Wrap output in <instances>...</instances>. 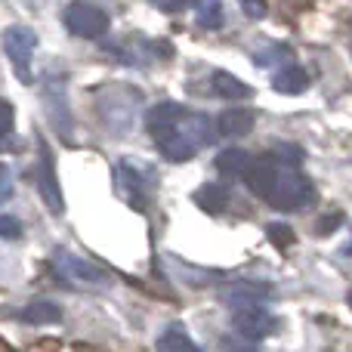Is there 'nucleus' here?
<instances>
[{
    "instance_id": "nucleus-9",
    "label": "nucleus",
    "mask_w": 352,
    "mask_h": 352,
    "mask_svg": "<svg viewBox=\"0 0 352 352\" xmlns=\"http://www.w3.org/2000/svg\"><path fill=\"white\" fill-rule=\"evenodd\" d=\"M186 115V109L176 102H161L155 105V109H148L146 115V130L155 136V140H161V136H167L170 130L179 124V118Z\"/></svg>"
},
{
    "instance_id": "nucleus-8",
    "label": "nucleus",
    "mask_w": 352,
    "mask_h": 352,
    "mask_svg": "<svg viewBox=\"0 0 352 352\" xmlns=\"http://www.w3.org/2000/svg\"><path fill=\"white\" fill-rule=\"evenodd\" d=\"M219 297H223L232 309H248V306H263L272 297V291H269L266 285H248V281H241V285H229Z\"/></svg>"
},
{
    "instance_id": "nucleus-22",
    "label": "nucleus",
    "mask_w": 352,
    "mask_h": 352,
    "mask_svg": "<svg viewBox=\"0 0 352 352\" xmlns=\"http://www.w3.org/2000/svg\"><path fill=\"white\" fill-rule=\"evenodd\" d=\"M272 155L281 161V164H291V167H300V164H303V158H306L303 148H300V146H287V142L275 146V148H272Z\"/></svg>"
},
{
    "instance_id": "nucleus-20",
    "label": "nucleus",
    "mask_w": 352,
    "mask_h": 352,
    "mask_svg": "<svg viewBox=\"0 0 352 352\" xmlns=\"http://www.w3.org/2000/svg\"><path fill=\"white\" fill-rule=\"evenodd\" d=\"M198 25L204 31L223 28V3L219 0H198Z\"/></svg>"
},
{
    "instance_id": "nucleus-16",
    "label": "nucleus",
    "mask_w": 352,
    "mask_h": 352,
    "mask_svg": "<svg viewBox=\"0 0 352 352\" xmlns=\"http://www.w3.org/2000/svg\"><path fill=\"white\" fill-rule=\"evenodd\" d=\"M43 102H47V109H50V118H53V124H56V130H59L62 136H68L72 130L62 124V115L68 118V99H65V93H62V87H47L43 90ZM72 121V118H68Z\"/></svg>"
},
{
    "instance_id": "nucleus-7",
    "label": "nucleus",
    "mask_w": 352,
    "mask_h": 352,
    "mask_svg": "<svg viewBox=\"0 0 352 352\" xmlns=\"http://www.w3.org/2000/svg\"><path fill=\"white\" fill-rule=\"evenodd\" d=\"M232 328L248 340H263L275 331V316L266 306H248V309H235L232 312Z\"/></svg>"
},
{
    "instance_id": "nucleus-17",
    "label": "nucleus",
    "mask_w": 352,
    "mask_h": 352,
    "mask_svg": "<svg viewBox=\"0 0 352 352\" xmlns=\"http://www.w3.org/2000/svg\"><path fill=\"white\" fill-rule=\"evenodd\" d=\"M250 155L244 148H226V152L217 155V170L226 173V176H244L250 167Z\"/></svg>"
},
{
    "instance_id": "nucleus-29",
    "label": "nucleus",
    "mask_w": 352,
    "mask_h": 352,
    "mask_svg": "<svg viewBox=\"0 0 352 352\" xmlns=\"http://www.w3.org/2000/svg\"><path fill=\"white\" fill-rule=\"evenodd\" d=\"M346 303H349V309H352V291L346 294Z\"/></svg>"
},
{
    "instance_id": "nucleus-25",
    "label": "nucleus",
    "mask_w": 352,
    "mask_h": 352,
    "mask_svg": "<svg viewBox=\"0 0 352 352\" xmlns=\"http://www.w3.org/2000/svg\"><path fill=\"white\" fill-rule=\"evenodd\" d=\"M10 198H12V173L6 164H0V204H6Z\"/></svg>"
},
{
    "instance_id": "nucleus-2",
    "label": "nucleus",
    "mask_w": 352,
    "mask_h": 352,
    "mask_svg": "<svg viewBox=\"0 0 352 352\" xmlns=\"http://www.w3.org/2000/svg\"><path fill=\"white\" fill-rule=\"evenodd\" d=\"M155 182V173L152 167H146V161H118L115 164V188L127 204L133 207H146L148 201V188Z\"/></svg>"
},
{
    "instance_id": "nucleus-13",
    "label": "nucleus",
    "mask_w": 352,
    "mask_h": 352,
    "mask_svg": "<svg viewBox=\"0 0 352 352\" xmlns=\"http://www.w3.org/2000/svg\"><path fill=\"white\" fill-rule=\"evenodd\" d=\"M210 87H213V93H217V96H223V99H235V102H238V99H250V96H254L250 84L238 80L235 74H229V72H213Z\"/></svg>"
},
{
    "instance_id": "nucleus-27",
    "label": "nucleus",
    "mask_w": 352,
    "mask_h": 352,
    "mask_svg": "<svg viewBox=\"0 0 352 352\" xmlns=\"http://www.w3.org/2000/svg\"><path fill=\"white\" fill-rule=\"evenodd\" d=\"M158 10H164V12H182V10H188L192 3H198V0H152Z\"/></svg>"
},
{
    "instance_id": "nucleus-14",
    "label": "nucleus",
    "mask_w": 352,
    "mask_h": 352,
    "mask_svg": "<svg viewBox=\"0 0 352 352\" xmlns=\"http://www.w3.org/2000/svg\"><path fill=\"white\" fill-rule=\"evenodd\" d=\"M19 318L28 324H59L62 309L56 303H50V300H34V303H28L22 312H19Z\"/></svg>"
},
{
    "instance_id": "nucleus-4",
    "label": "nucleus",
    "mask_w": 352,
    "mask_h": 352,
    "mask_svg": "<svg viewBox=\"0 0 352 352\" xmlns=\"http://www.w3.org/2000/svg\"><path fill=\"white\" fill-rule=\"evenodd\" d=\"M53 272L59 275V281H65V285L74 287V291H87V287H102L105 281H109V275H105L102 269L96 266V263L80 260V256L65 254V250H59V254L53 256Z\"/></svg>"
},
{
    "instance_id": "nucleus-12",
    "label": "nucleus",
    "mask_w": 352,
    "mask_h": 352,
    "mask_svg": "<svg viewBox=\"0 0 352 352\" xmlns=\"http://www.w3.org/2000/svg\"><path fill=\"white\" fill-rule=\"evenodd\" d=\"M155 142H158V152L164 155L167 161H173V164L188 161V158L198 155V146H192V142H188L182 133H176V130H170L167 136H161V140H155Z\"/></svg>"
},
{
    "instance_id": "nucleus-19",
    "label": "nucleus",
    "mask_w": 352,
    "mask_h": 352,
    "mask_svg": "<svg viewBox=\"0 0 352 352\" xmlns=\"http://www.w3.org/2000/svg\"><path fill=\"white\" fill-rule=\"evenodd\" d=\"M12 124H16V111L6 99H0V152H12L19 148L16 136H12Z\"/></svg>"
},
{
    "instance_id": "nucleus-1",
    "label": "nucleus",
    "mask_w": 352,
    "mask_h": 352,
    "mask_svg": "<svg viewBox=\"0 0 352 352\" xmlns=\"http://www.w3.org/2000/svg\"><path fill=\"white\" fill-rule=\"evenodd\" d=\"M244 182H248L250 192L260 195L275 210H297V207H306L316 198L312 179H306L300 167L281 164L272 152L250 161L248 173H244Z\"/></svg>"
},
{
    "instance_id": "nucleus-11",
    "label": "nucleus",
    "mask_w": 352,
    "mask_h": 352,
    "mask_svg": "<svg viewBox=\"0 0 352 352\" xmlns=\"http://www.w3.org/2000/svg\"><path fill=\"white\" fill-rule=\"evenodd\" d=\"M306 87H309V74L300 65H285L281 72L272 74V90L285 93V96H300V93H306Z\"/></svg>"
},
{
    "instance_id": "nucleus-28",
    "label": "nucleus",
    "mask_w": 352,
    "mask_h": 352,
    "mask_svg": "<svg viewBox=\"0 0 352 352\" xmlns=\"http://www.w3.org/2000/svg\"><path fill=\"white\" fill-rule=\"evenodd\" d=\"M226 349L229 352H256V346H244V343H235V340H226Z\"/></svg>"
},
{
    "instance_id": "nucleus-15",
    "label": "nucleus",
    "mask_w": 352,
    "mask_h": 352,
    "mask_svg": "<svg viewBox=\"0 0 352 352\" xmlns=\"http://www.w3.org/2000/svg\"><path fill=\"white\" fill-rule=\"evenodd\" d=\"M195 204L207 213H223L226 204H229V188L207 182V186H201L198 192H195Z\"/></svg>"
},
{
    "instance_id": "nucleus-26",
    "label": "nucleus",
    "mask_w": 352,
    "mask_h": 352,
    "mask_svg": "<svg viewBox=\"0 0 352 352\" xmlns=\"http://www.w3.org/2000/svg\"><path fill=\"white\" fill-rule=\"evenodd\" d=\"M248 19H263L266 16V0H238Z\"/></svg>"
},
{
    "instance_id": "nucleus-3",
    "label": "nucleus",
    "mask_w": 352,
    "mask_h": 352,
    "mask_svg": "<svg viewBox=\"0 0 352 352\" xmlns=\"http://www.w3.org/2000/svg\"><path fill=\"white\" fill-rule=\"evenodd\" d=\"M62 22H65V28L72 31L74 37H87V41L102 37L111 25L109 12H105L102 6L90 3V0H72V3L62 10Z\"/></svg>"
},
{
    "instance_id": "nucleus-24",
    "label": "nucleus",
    "mask_w": 352,
    "mask_h": 352,
    "mask_svg": "<svg viewBox=\"0 0 352 352\" xmlns=\"http://www.w3.org/2000/svg\"><path fill=\"white\" fill-rule=\"evenodd\" d=\"M22 235V223H19L16 217H10V213H0V238H6V241H12V238Z\"/></svg>"
},
{
    "instance_id": "nucleus-30",
    "label": "nucleus",
    "mask_w": 352,
    "mask_h": 352,
    "mask_svg": "<svg viewBox=\"0 0 352 352\" xmlns=\"http://www.w3.org/2000/svg\"><path fill=\"white\" fill-rule=\"evenodd\" d=\"M346 254H352V244H349V248H346Z\"/></svg>"
},
{
    "instance_id": "nucleus-21",
    "label": "nucleus",
    "mask_w": 352,
    "mask_h": 352,
    "mask_svg": "<svg viewBox=\"0 0 352 352\" xmlns=\"http://www.w3.org/2000/svg\"><path fill=\"white\" fill-rule=\"evenodd\" d=\"M266 235L272 238V244H275L278 250H287V248L294 244V229H291L287 223H269V226H266Z\"/></svg>"
},
{
    "instance_id": "nucleus-6",
    "label": "nucleus",
    "mask_w": 352,
    "mask_h": 352,
    "mask_svg": "<svg viewBox=\"0 0 352 352\" xmlns=\"http://www.w3.org/2000/svg\"><path fill=\"white\" fill-rule=\"evenodd\" d=\"M37 192H41L43 204L53 213H65V198H62V186H59V176H56L53 155H50V148L43 142L37 146Z\"/></svg>"
},
{
    "instance_id": "nucleus-5",
    "label": "nucleus",
    "mask_w": 352,
    "mask_h": 352,
    "mask_svg": "<svg viewBox=\"0 0 352 352\" xmlns=\"http://www.w3.org/2000/svg\"><path fill=\"white\" fill-rule=\"evenodd\" d=\"M37 50V34L25 25H12V28L3 31V53L10 56L12 72L22 84H31L34 74H31V56Z\"/></svg>"
},
{
    "instance_id": "nucleus-23",
    "label": "nucleus",
    "mask_w": 352,
    "mask_h": 352,
    "mask_svg": "<svg viewBox=\"0 0 352 352\" xmlns=\"http://www.w3.org/2000/svg\"><path fill=\"white\" fill-rule=\"evenodd\" d=\"M343 219H346V217H343V210L324 213V217L316 223V232H318V235H331L334 229H340V226H343Z\"/></svg>"
},
{
    "instance_id": "nucleus-10",
    "label": "nucleus",
    "mask_w": 352,
    "mask_h": 352,
    "mask_svg": "<svg viewBox=\"0 0 352 352\" xmlns=\"http://www.w3.org/2000/svg\"><path fill=\"white\" fill-rule=\"evenodd\" d=\"M254 111L250 109H226L217 115V133L226 136V140H235V136H244L254 130Z\"/></svg>"
},
{
    "instance_id": "nucleus-18",
    "label": "nucleus",
    "mask_w": 352,
    "mask_h": 352,
    "mask_svg": "<svg viewBox=\"0 0 352 352\" xmlns=\"http://www.w3.org/2000/svg\"><path fill=\"white\" fill-rule=\"evenodd\" d=\"M158 352H201V349L195 346V340L179 324H173V328H167L164 334L158 337Z\"/></svg>"
}]
</instances>
